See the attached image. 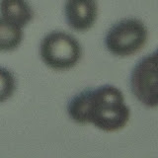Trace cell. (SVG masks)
I'll return each mask as SVG.
<instances>
[{
  "instance_id": "7",
  "label": "cell",
  "mask_w": 158,
  "mask_h": 158,
  "mask_svg": "<svg viewBox=\"0 0 158 158\" xmlns=\"http://www.w3.org/2000/svg\"><path fill=\"white\" fill-rule=\"evenodd\" d=\"M23 28L0 17V52H12L23 41Z\"/></svg>"
},
{
  "instance_id": "2",
  "label": "cell",
  "mask_w": 158,
  "mask_h": 158,
  "mask_svg": "<svg viewBox=\"0 0 158 158\" xmlns=\"http://www.w3.org/2000/svg\"><path fill=\"white\" fill-rule=\"evenodd\" d=\"M82 49L77 40L70 34L53 31L42 40L40 56L44 63L56 71L71 69L79 62Z\"/></svg>"
},
{
  "instance_id": "3",
  "label": "cell",
  "mask_w": 158,
  "mask_h": 158,
  "mask_svg": "<svg viewBox=\"0 0 158 158\" xmlns=\"http://www.w3.org/2000/svg\"><path fill=\"white\" fill-rule=\"evenodd\" d=\"M147 28L135 18L123 19L112 26L105 37V46L113 56L127 57L138 52L145 46Z\"/></svg>"
},
{
  "instance_id": "5",
  "label": "cell",
  "mask_w": 158,
  "mask_h": 158,
  "mask_svg": "<svg viewBox=\"0 0 158 158\" xmlns=\"http://www.w3.org/2000/svg\"><path fill=\"white\" fill-rule=\"evenodd\" d=\"M64 16L73 31L86 32L97 21V0H65Z\"/></svg>"
},
{
  "instance_id": "9",
  "label": "cell",
  "mask_w": 158,
  "mask_h": 158,
  "mask_svg": "<svg viewBox=\"0 0 158 158\" xmlns=\"http://www.w3.org/2000/svg\"><path fill=\"white\" fill-rule=\"evenodd\" d=\"M154 53H155V54H156V56H158V48H157V49H156V51L154 52Z\"/></svg>"
},
{
  "instance_id": "6",
  "label": "cell",
  "mask_w": 158,
  "mask_h": 158,
  "mask_svg": "<svg viewBox=\"0 0 158 158\" xmlns=\"http://www.w3.org/2000/svg\"><path fill=\"white\" fill-rule=\"evenodd\" d=\"M1 17L24 28L32 21L34 12L27 0H0Z\"/></svg>"
},
{
  "instance_id": "4",
  "label": "cell",
  "mask_w": 158,
  "mask_h": 158,
  "mask_svg": "<svg viewBox=\"0 0 158 158\" xmlns=\"http://www.w3.org/2000/svg\"><path fill=\"white\" fill-rule=\"evenodd\" d=\"M130 83L133 96L143 106L158 108V56L154 52L137 61Z\"/></svg>"
},
{
  "instance_id": "1",
  "label": "cell",
  "mask_w": 158,
  "mask_h": 158,
  "mask_svg": "<svg viewBox=\"0 0 158 158\" xmlns=\"http://www.w3.org/2000/svg\"><path fill=\"white\" fill-rule=\"evenodd\" d=\"M69 118L80 125L91 123L105 132H116L125 127L131 118L123 92L113 85L86 89L68 103Z\"/></svg>"
},
{
  "instance_id": "8",
  "label": "cell",
  "mask_w": 158,
  "mask_h": 158,
  "mask_svg": "<svg viewBox=\"0 0 158 158\" xmlns=\"http://www.w3.org/2000/svg\"><path fill=\"white\" fill-rule=\"evenodd\" d=\"M16 89V80L9 69L0 66V103L6 102Z\"/></svg>"
}]
</instances>
